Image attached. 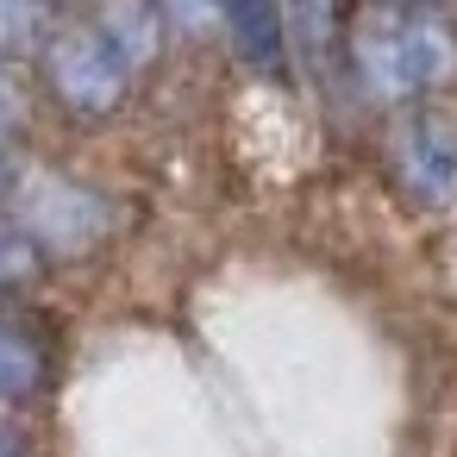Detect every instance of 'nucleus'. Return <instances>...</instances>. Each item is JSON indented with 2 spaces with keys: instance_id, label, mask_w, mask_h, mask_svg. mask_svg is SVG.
<instances>
[{
  "instance_id": "f257e3e1",
  "label": "nucleus",
  "mask_w": 457,
  "mask_h": 457,
  "mask_svg": "<svg viewBox=\"0 0 457 457\" xmlns=\"http://www.w3.org/2000/svg\"><path fill=\"white\" fill-rule=\"evenodd\" d=\"M345 45L376 101H407L457 76V32L426 7H370L345 26Z\"/></svg>"
},
{
  "instance_id": "f03ea898",
  "label": "nucleus",
  "mask_w": 457,
  "mask_h": 457,
  "mask_svg": "<svg viewBox=\"0 0 457 457\" xmlns=\"http://www.w3.org/2000/svg\"><path fill=\"white\" fill-rule=\"evenodd\" d=\"M7 201H13L20 232L45 251H88L107 232V201L70 176H51V170H13Z\"/></svg>"
},
{
  "instance_id": "7ed1b4c3",
  "label": "nucleus",
  "mask_w": 457,
  "mask_h": 457,
  "mask_svg": "<svg viewBox=\"0 0 457 457\" xmlns=\"http://www.w3.org/2000/svg\"><path fill=\"white\" fill-rule=\"evenodd\" d=\"M45 76L57 101H70L76 113H113L132 88V63L95 26H57L45 38Z\"/></svg>"
},
{
  "instance_id": "20e7f679",
  "label": "nucleus",
  "mask_w": 457,
  "mask_h": 457,
  "mask_svg": "<svg viewBox=\"0 0 457 457\" xmlns=\"http://www.w3.org/2000/svg\"><path fill=\"white\" fill-rule=\"evenodd\" d=\"M395 151V176L413 201L426 207H457V126L445 113H413L401 120V132L388 138Z\"/></svg>"
},
{
  "instance_id": "39448f33",
  "label": "nucleus",
  "mask_w": 457,
  "mask_h": 457,
  "mask_svg": "<svg viewBox=\"0 0 457 457\" xmlns=\"http://www.w3.org/2000/svg\"><path fill=\"white\" fill-rule=\"evenodd\" d=\"M95 32L138 70V63H151L163 51V7H157V0H101V7H95Z\"/></svg>"
},
{
  "instance_id": "423d86ee",
  "label": "nucleus",
  "mask_w": 457,
  "mask_h": 457,
  "mask_svg": "<svg viewBox=\"0 0 457 457\" xmlns=\"http://www.w3.org/2000/svg\"><path fill=\"white\" fill-rule=\"evenodd\" d=\"M38 388V345L20 326H0V407H13Z\"/></svg>"
},
{
  "instance_id": "0eeeda50",
  "label": "nucleus",
  "mask_w": 457,
  "mask_h": 457,
  "mask_svg": "<svg viewBox=\"0 0 457 457\" xmlns=\"http://www.w3.org/2000/svg\"><path fill=\"white\" fill-rule=\"evenodd\" d=\"M51 26L38 0H0V51H45Z\"/></svg>"
},
{
  "instance_id": "6e6552de",
  "label": "nucleus",
  "mask_w": 457,
  "mask_h": 457,
  "mask_svg": "<svg viewBox=\"0 0 457 457\" xmlns=\"http://www.w3.org/2000/svg\"><path fill=\"white\" fill-rule=\"evenodd\" d=\"M288 7H295V26H301V45L313 57H326L338 26H345V0H288Z\"/></svg>"
},
{
  "instance_id": "1a4fd4ad",
  "label": "nucleus",
  "mask_w": 457,
  "mask_h": 457,
  "mask_svg": "<svg viewBox=\"0 0 457 457\" xmlns=\"http://www.w3.org/2000/svg\"><path fill=\"white\" fill-rule=\"evenodd\" d=\"M32 270H38L32 238H26L20 226H0V288H7V282H26Z\"/></svg>"
},
{
  "instance_id": "9d476101",
  "label": "nucleus",
  "mask_w": 457,
  "mask_h": 457,
  "mask_svg": "<svg viewBox=\"0 0 457 457\" xmlns=\"http://www.w3.org/2000/svg\"><path fill=\"white\" fill-rule=\"evenodd\" d=\"M163 13H176L188 32H201V26H226V0H157Z\"/></svg>"
},
{
  "instance_id": "9b49d317",
  "label": "nucleus",
  "mask_w": 457,
  "mask_h": 457,
  "mask_svg": "<svg viewBox=\"0 0 457 457\" xmlns=\"http://www.w3.org/2000/svg\"><path fill=\"white\" fill-rule=\"evenodd\" d=\"M20 113V95H13V76H7V63H0V120H13Z\"/></svg>"
},
{
  "instance_id": "f8f14e48",
  "label": "nucleus",
  "mask_w": 457,
  "mask_h": 457,
  "mask_svg": "<svg viewBox=\"0 0 457 457\" xmlns=\"http://www.w3.org/2000/svg\"><path fill=\"white\" fill-rule=\"evenodd\" d=\"M7 182H13V163H7V157H0V195H7Z\"/></svg>"
},
{
  "instance_id": "ddd939ff",
  "label": "nucleus",
  "mask_w": 457,
  "mask_h": 457,
  "mask_svg": "<svg viewBox=\"0 0 457 457\" xmlns=\"http://www.w3.org/2000/svg\"><path fill=\"white\" fill-rule=\"evenodd\" d=\"M0 457H20V445H13V438H0Z\"/></svg>"
},
{
  "instance_id": "4468645a",
  "label": "nucleus",
  "mask_w": 457,
  "mask_h": 457,
  "mask_svg": "<svg viewBox=\"0 0 457 457\" xmlns=\"http://www.w3.org/2000/svg\"><path fill=\"white\" fill-rule=\"evenodd\" d=\"M376 7H413V0H376Z\"/></svg>"
},
{
  "instance_id": "2eb2a0df",
  "label": "nucleus",
  "mask_w": 457,
  "mask_h": 457,
  "mask_svg": "<svg viewBox=\"0 0 457 457\" xmlns=\"http://www.w3.org/2000/svg\"><path fill=\"white\" fill-rule=\"evenodd\" d=\"M38 7H70V0H38Z\"/></svg>"
},
{
  "instance_id": "dca6fc26",
  "label": "nucleus",
  "mask_w": 457,
  "mask_h": 457,
  "mask_svg": "<svg viewBox=\"0 0 457 457\" xmlns=\"http://www.w3.org/2000/svg\"><path fill=\"white\" fill-rule=\"evenodd\" d=\"M276 7H282V0H276Z\"/></svg>"
}]
</instances>
